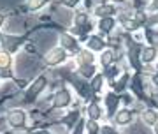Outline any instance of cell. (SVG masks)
Here are the masks:
<instances>
[{
    "label": "cell",
    "instance_id": "obj_30",
    "mask_svg": "<svg viewBox=\"0 0 158 134\" xmlns=\"http://www.w3.org/2000/svg\"><path fill=\"white\" fill-rule=\"evenodd\" d=\"M6 20H7V18H6V14H4V12H0V28L4 27V23H6Z\"/></svg>",
    "mask_w": 158,
    "mask_h": 134
},
{
    "label": "cell",
    "instance_id": "obj_9",
    "mask_svg": "<svg viewBox=\"0 0 158 134\" xmlns=\"http://www.w3.org/2000/svg\"><path fill=\"white\" fill-rule=\"evenodd\" d=\"M107 48V39L106 37H102L98 34H90V35H86L85 39V50H88L90 53H102V51Z\"/></svg>",
    "mask_w": 158,
    "mask_h": 134
},
{
    "label": "cell",
    "instance_id": "obj_21",
    "mask_svg": "<svg viewBox=\"0 0 158 134\" xmlns=\"http://www.w3.org/2000/svg\"><path fill=\"white\" fill-rule=\"evenodd\" d=\"M90 83V88H91V92H93V95H98V94H102V90H104V85H106V79H104V74L98 71V73L93 76V78L88 81Z\"/></svg>",
    "mask_w": 158,
    "mask_h": 134
},
{
    "label": "cell",
    "instance_id": "obj_20",
    "mask_svg": "<svg viewBox=\"0 0 158 134\" xmlns=\"http://www.w3.org/2000/svg\"><path fill=\"white\" fill-rule=\"evenodd\" d=\"M79 120H81V109L76 108V109H72V111H69L65 117L60 118V123H63L69 131H72V127L79 122Z\"/></svg>",
    "mask_w": 158,
    "mask_h": 134
},
{
    "label": "cell",
    "instance_id": "obj_26",
    "mask_svg": "<svg viewBox=\"0 0 158 134\" xmlns=\"http://www.w3.org/2000/svg\"><path fill=\"white\" fill-rule=\"evenodd\" d=\"M144 11H146V14L149 18H156L158 16V0H148L146 2V9H144Z\"/></svg>",
    "mask_w": 158,
    "mask_h": 134
},
{
    "label": "cell",
    "instance_id": "obj_24",
    "mask_svg": "<svg viewBox=\"0 0 158 134\" xmlns=\"http://www.w3.org/2000/svg\"><path fill=\"white\" fill-rule=\"evenodd\" d=\"M144 79L148 81V87H151L153 90H158V71H153V69H149V71H146V76H144Z\"/></svg>",
    "mask_w": 158,
    "mask_h": 134
},
{
    "label": "cell",
    "instance_id": "obj_28",
    "mask_svg": "<svg viewBox=\"0 0 158 134\" xmlns=\"http://www.w3.org/2000/svg\"><path fill=\"white\" fill-rule=\"evenodd\" d=\"M98 134H119V131L111 123H106V125H100V132Z\"/></svg>",
    "mask_w": 158,
    "mask_h": 134
},
{
    "label": "cell",
    "instance_id": "obj_13",
    "mask_svg": "<svg viewBox=\"0 0 158 134\" xmlns=\"http://www.w3.org/2000/svg\"><path fill=\"white\" fill-rule=\"evenodd\" d=\"M93 14L98 20H102V18H116L119 14V7L116 4H111V2H98V4H95Z\"/></svg>",
    "mask_w": 158,
    "mask_h": 134
},
{
    "label": "cell",
    "instance_id": "obj_2",
    "mask_svg": "<svg viewBox=\"0 0 158 134\" xmlns=\"http://www.w3.org/2000/svg\"><path fill=\"white\" fill-rule=\"evenodd\" d=\"M72 35H86L88 30H91V21H90V14L86 11H77L74 12L72 16Z\"/></svg>",
    "mask_w": 158,
    "mask_h": 134
},
{
    "label": "cell",
    "instance_id": "obj_14",
    "mask_svg": "<svg viewBox=\"0 0 158 134\" xmlns=\"http://www.w3.org/2000/svg\"><path fill=\"white\" fill-rule=\"evenodd\" d=\"M118 60H119V55H116V50L111 48V46H107L102 53L97 55V64L100 67V71L107 69V67L113 65V64H118Z\"/></svg>",
    "mask_w": 158,
    "mask_h": 134
},
{
    "label": "cell",
    "instance_id": "obj_11",
    "mask_svg": "<svg viewBox=\"0 0 158 134\" xmlns=\"http://www.w3.org/2000/svg\"><path fill=\"white\" fill-rule=\"evenodd\" d=\"M146 79L142 76V73H134L130 76L128 81V90L135 95L137 99H144V92H146Z\"/></svg>",
    "mask_w": 158,
    "mask_h": 134
},
{
    "label": "cell",
    "instance_id": "obj_25",
    "mask_svg": "<svg viewBox=\"0 0 158 134\" xmlns=\"http://www.w3.org/2000/svg\"><path fill=\"white\" fill-rule=\"evenodd\" d=\"M23 6L28 9V12H35L48 6V2H44V0H30V2H23Z\"/></svg>",
    "mask_w": 158,
    "mask_h": 134
},
{
    "label": "cell",
    "instance_id": "obj_5",
    "mask_svg": "<svg viewBox=\"0 0 158 134\" xmlns=\"http://www.w3.org/2000/svg\"><path fill=\"white\" fill-rule=\"evenodd\" d=\"M121 102H123V95L116 94L113 90H107L106 95H104V106H106V118L111 120L114 117V113L121 108Z\"/></svg>",
    "mask_w": 158,
    "mask_h": 134
},
{
    "label": "cell",
    "instance_id": "obj_10",
    "mask_svg": "<svg viewBox=\"0 0 158 134\" xmlns=\"http://www.w3.org/2000/svg\"><path fill=\"white\" fill-rule=\"evenodd\" d=\"M58 46L63 48L67 53H72V55H77L79 50H81V44H79L77 37H74L72 34H69V32H62L58 35Z\"/></svg>",
    "mask_w": 158,
    "mask_h": 134
},
{
    "label": "cell",
    "instance_id": "obj_27",
    "mask_svg": "<svg viewBox=\"0 0 158 134\" xmlns=\"http://www.w3.org/2000/svg\"><path fill=\"white\" fill-rule=\"evenodd\" d=\"M85 131H86V134H98L100 132V123L93 122V120H86L85 122Z\"/></svg>",
    "mask_w": 158,
    "mask_h": 134
},
{
    "label": "cell",
    "instance_id": "obj_15",
    "mask_svg": "<svg viewBox=\"0 0 158 134\" xmlns=\"http://www.w3.org/2000/svg\"><path fill=\"white\" fill-rule=\"evenodd\" d=\"M137 117L141 120L142 127L151 129L153 125H155V122L158 120V109L156 108H151V106H144L141 111L137 113Z\"/></svg>",
    "mask_w": 158,
    "mask_h": 134
},
{
    "label": "cell",
    "instance_id": "obj_12",
    "mask_svg": "<svg viewBox=\"0 0 158 134\" xmlns=\"http://www.w3.org/2000/svg\"><path fill=\"white\" fill-rule=\"evenodd\" d=\"M116 21H118L119 28H121L123 32L130 34V35H132V34H135V32H139V30H142V28L134 21L132 14L127 12V11H119V14L116 16Z\"/></svg>",
    "mask_w": 158,
    "mask_h": 134
},
{
    "label": "cell",
    "instance_id": "obj_33",
    "mask_svg": "<svg viewBox=\"0 0 158 134\" xmlns=\"http://www.w3.org/2000/svg\"><path fill=\"white\" fill-rule=\"evenodd\" d=\"M151 69H153V71H158V62H156V64H155V65L151 67Z\"/></svg>",
    "mask_w": 158,
    "mask_h": 134
},
{
    "label": "cell",
    "instance_id": "obj_1",
    "mask_svg": "<svg viewBox=\"0 0 158 134\" xmlns=\"http://www.w3.org/2000/svg\"><path fill=\"white\" fill-rule=\"evenodd\" d=\"M135 118H137V109L130 106H121L114 113V117L111 118V125H114L116 129H127L135 122Z\"/></svg>",
    "mask_w": 158,
    "mask_h": 134
},
{
    "label": "cell",
    "instance_id": "obj_34",
    "mask_svg": "<svg viewBox=\"0 0 158 134\" xmlns=\"http://www.w3.org/2000/svg\"><path fill=\"white\" fill-rule=\"evenodd\" d=\"M0 79H2V73H0Z\"/></svg>",
    "mask_w": 158,
    "mask_h": 134
},
{
    "label": "cell",
    "instance_id": "obj_17",
    "mask_svg": "<svg viewBox=\"0 0 158 134\" xmlns=\"http://www.w3.org/2000/svg\"><path fill=\"white\" fill-rule=\"evenodd\" d=\"M72 88L77 92V95L81 97L83 100H93V92H91V88H90V83L88 81H85V79H72Z\"/></svg>",
    "mask_w": 158,
    "mask_h": 134
},
{
    "label": "cell",
    "instance_id": "obj_18",
    "mask_svg": "<svg viewBox=\"0 0 158 134\" xmlns=\"http://www.w3.org/2000/svg\"><path fill=\"white\" fill-rule=\"evenodd\" d=\"M86 120H93V122H100L104 118V111H102V106L98 104V100L93 99L86 104Z\"/></svg>",
    "mask_w": 158,
    "mask_h": 134
},
{
    "label": "cell",
    "instance_id": "obj_16",
    "mask_svg": "<svg viewBox=\"0 0 158 134\" xmlns=\"http://www.w3.org/2000/svg\"><path fill=\"white\" fill-rule=\"evenodd\" d=\"M118 28V21H116V18H102L97 21V30H98V35L102 37H111L114 34V30Z\"/></svg>",
    "mask_w": 158,
    "mask_h": 134
},
{
    "label": "cell",
    "instance_id": "obj_4",
    "mask_svg": "<svg viewBox=\"0 0 158 134\" xmlns=\"http://www.w3.org/2000/svg\"><path fill=\"white\" fill-rule=\"evenodd\" d=\"M69 60V53L63 48L60 46H53L44 53V64L49 67H56V65H62Z\"/></svg>",
    "mask_w": 158,
    "mask_h": 134
},
{
    "label": "cell",
    "instance_id": "obj_6",
    "mask_svg": "<svg viewBox=\"0 0 158 134\" xmlns=\"http://www.w3.org/2000/svg\"><path fill=\"white\" fill-rule=\"evenodd\" d=\"M6 120H7V125L11 129H23V127H27L28 115H27V111L23 108H12V109L7 111Z\"/></svg>",
    "mask_w": 158,
    "mask_h": 134
},
{
    "label": "cell",
    "instance_id": "obj_3",
    "mask_svg": "<svg viewBox=\"0 0 158 134\" xmlns=\"http://www.w3.org/2000/svg\"><path fill=\"white\" fill-rule=\"evenodd\" d=\"M139 62L142 69L148 67L146 71H149L158 62V44H142L139 50Z\"/></svg>",
    "mask_w": 158,
    "mask_h": 134
},
{
    "label": "cell",
    "instance_id": "obj_29",
    "mask_svg": "<svg viewBox=\"0 0 158 134\" xmlns=\"http://www.w3.org/2000/svg\"><path fill=\"white\" fill-rule=\"evenodd\" d=\"M85 122H86V118H81V120H79V122L72 127L70 134H83V132H85Z\"/></svg>",
    "mask_w": 158,
    "mask_h": 134
},
{
    "label": "cell",
    "instance_id": "obj_23",
    "mask_svg": "<svg viewBox=\"0 0 158 134\" xmlns=\"http://www.w3.org/2000/svg\"><path fill=\"white\" fill-rule=\"evenodd\" d=\"M12 65V56L7 50H0V71H6Z\"/></svg>",
    "mask_w": 158,
    "mask_h": 134
},
{
    "label": "cell",
    "instance_id": "obj_8",
    "mask_svg": "<svg viewBox=\"0 0 158 134\" xmlns=\"http://www.w3.org/2000/svg\"><path fill=\"white\" fill-rule=\"evenodd\" d=\"M46 85H48V78H46V74H39V76L32 81V85L27 88V92H25V100H27V102L35 100L40 95V92L46 88Z\"/></svg>",
    "mask_w": 158,
    "mask_h": 134
},
{
    "label": "cell",
    "instance_id": "obj_32",
    "mask_svg": "<svg viewBox=\"0 0 158 134\" xmlns=\"http://www.w3.org/2000/svg\"><path fill=\"white\" fill-rule=\"evenodd\" d=\"M32 134H51V132L46 131V129H40V131H32Z\"/></svg>",
    "mask_w": 158,
    "mask_h": 134
},
{
    "label": "cell",
    "instance_id": "obj_19",
    "mask_svg": "<svg viewBox=\"0 0 158 134\" xmlns=\"http://www.w3.org/2000/svg\"><path fill=\"white\" fill-rule=\"evenodd\" d=\"M76 62H77V67L79 65H97V55L90 53L85 48H81L79 53L76 55Z\"/></svg>",
    "mask_w": 158,
    "mask_h": 134
},
{
    "label": "cell",
    "instance_id": "obj_31",
    "mask_svg": "<svg viewBox=\"0 0 158 134\" xmlns=\"http://www.w3.org/2000/svg\"><path fill=\"white\" fill-rule=\"evenodd\" d=\"M149 131H151V134H158V120L155 122V125H153V127L149 129Z\"/></svg>",
    "mask_w": 158,
    "mask_h": 134
},
{
    "label": "cell",
    "instance_id": "obj_22",
    "mask_svg": "<svg viewBox=\"0 0 158 134\" xmlns=\"http://www.w3.org/2000/svg\"><path fill=\"white\" fill-rule=\"evenodd\" d=\"M79 76L85 79V81H90L97 73H98V65H79L77 67Z\"/></svg>",
    "mask_w": 158,
    "mask_h": 134
},
{
    "label": "cell",
    "instance_id": "obj_7",
    "mask_svg": "<svg viewBox=\"0 0 158 134\" xmlns=\"http://www.w3.org/2000/svg\"><path fill=\"white\" fill-rule=\"evenodd\" d=\"M72 100H74L72 92L67 87H62V88L56 90L55 95L51 97V108L53 109H65V108H69L72 104Z\"/></svg>",
    "mask_w": 158,
    "mask_h": 134
}]
</instances>
